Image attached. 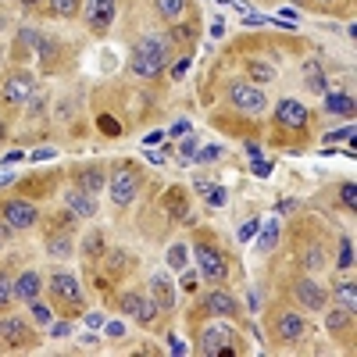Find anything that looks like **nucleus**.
Instances as JSON below:
<instances>
[{"instance_id": "f257e3e1", "label": "nucleus", "mask_w": 357, "mask_h": 357, "mask_svg": "<svg viewBox=\"0 0 357 357\" xmlns=\"http://www.w3.org/2000/svg\"><path fill=\"white\" fill-rule=\"evenodd\" d=\"M168 61H172V36H158V33L136 40L129 54V68L139 79H158L168 68Z\"/></svg>"}, {"instance_id": "f03ea898", "label": "nucleus", "mask_w": 357, "mask_h": 357, "mask_svg": "<svg viewBox=\"0 0 357 357\" xmlns=\"http://www.w3.org/2000/svg\"><path fill=\"white\" fill-rule=\"evenodd\" d=\"M193 254H197V268H200V275H204L207 282H211V286H222V282L229 279V261H225V254H222L218 247H211L207 240H197Z\"/></svg>"}, {"instance_id": "7ed1b4c3", "label": "nucleus", "mask_w": 357, "mask_h": 357, "mask_svg": "<svg viewBox=\"0 0 357 357\" xmlns=\"http://www.w3.org/2000/svg\"><path fill=\"white\" fill-rule=\"evenodd\" d=\"M139 186H143V172L136 165H118L114 175H111V200H114V207H129L136 200Z\"/></svg>"}, {"instance_id": "20e7f679", "label": "nucleus", "mask_w": 357, "mask_h": 357, "mask_svg": "<svg viewBox=\"0 0 357 357\" xmlns=\"http://www.w3.org/2000/svg\"><path fill=\"white\" fill-rule=\"evenodd\" d=\"M36 93V79L29 75L25 68H15V72H8L4 79H0V100H4L8 107H22V104H29V97Z\"/></svg>"}, {"instance_id": "39448f33", "label": "nucleus", "mask_w": 357, "mask_h": 357, "mask_svg": "<svg viewBox=\"0 0 357 357\" xmlns=\"http://www.w3.org/2000/svg\"><path fill=\"white\" fill-rule=\"evenodd\" d=\"M0 347H4V350H29V347H36L33 325H29L25 318H18V314H4V318H0Z\"/></svg>"}, {"instance_id": "423d86ee", "label": "nucleus", "mask_w": 357, "mask_h": 357, "mask_svg": "<svg viewBox=\"0 0 357 357\" xmlns=\"http://www.w3.org/2000/svg\"><path fill=\"white\" fill-rule=\"evenodd\" d=\"M229 104L236 111H243V114H261L264 111V89L257 82H247V79H236L229 82Z\"/></svg>"}, {"instance_id": "0eeeda50", "label": "nucleus", "mask_w": 357, "mask_h": 357, "mask_svg": "<svg viewBox=\"0 0 357 357\" xmlns=\"http://www.w3.org/2000/svg\"><path fill=\"white\" fill-rule=\"evenodd\" d=\"M236 343H240V336H236V329H229V325H211V329L200 333V354H207V357L232 354Z\"/></svg>"}, {"instance_id": "6e6552de", "label": "nucleus", "mask_w": 357, "mask_h": 357, "mask_svg": "<svg viewBox=\"0 0 357 357\" xmlns=\"http://www.w3.org/2000/svg\"><path fill=\"white\" fill-rule=\"evenodd\" d=\"M118 311L129 314L139 325H154V318H158V304L151 301V296H143V293H122L118 296Z\"/></svg>"}, {"instance_id": "1a4fd4ad", "label": "nucleus", "mask_w": 357, "mask_h": 357, "mask_svg": "<svg viewBox=\"0 0 357 357\" xmlns=\"http://www.w3.org/2000/svg\"><path fill=\"white\" fill-rule=\"evenodd\" d=\"M114 15H118V0H86V25L93 36L107 33L114 25Z\"/></svg>"}, {"instance_id": "9d476101", "label": "nucleus", "mask_w": 357, "mask_h": 357, "mask_svg": "<svg viewBox=\"0 0 357 357\" xmlns=\"http://www.w3.org/2000/svg\"><path fill=\"white\" fill-rule=\"evenodd\" d=\"M50 293L57 304H68V307H79L82 304V286L72 272H54L50 275Z\"/></svg>"}, {"instance_id": "9b49d317", "label": "nucleus", "mask_w": 357, "mask_h": 357, "mask_svg": "<svg viewBox=\"0 0 357 357\" xmlns=\"http://www.w3.org/2000/svg\"><path fill=\"white\" fill-rule=\"evenodd\" d=\"M0 215H4V222H8L11 232H18V229H29V225L36 222V207L29 204V200H22V197H15V200H8L4 207H0Z\"/></svg>"}, {"instance_id": "f8f14e48", "label": "nucleus", "mask_w": 357, "mask_h": 357, "mask_svg": "<svg viewBox=\"0 0 357 357\" xmlns=\"http://www.w3.org/2000/svg\"><path fill=\"white\" fill-rule=\"evenodd\" d=\"M200 307H204L207 318H232L236 311H240V307H236V296H232L229 289H211V293L200 301Z\"/></svg>"}, {"instance_id": "ddd939ff", "label": "nucleus", "mask_w": 357, "mask_h": 357, "mask_svg": "<svg viewBox=\"0 0 357 357\" xmlns=\"http://www.w3.org/2000/svg\"><path fill=\"white\" fill-rule=\"evenodd\" d=\"M307 333V325L301 314H293V311H279L275 314V340L279 343H301Z\"/></svg>"}, {"instance_id": "4468645a", "label": "nucleus", "mask_w": 357, "mask_h": 357, "mask_svg": "<svg viewBox=\"0 0 357 357\" xmlns=\"http://www.w3.org/2000/svg\"><path fill=\"white\" fill-rule=\"evenodd\" d=\"M275 122L301 132V129H307V122H311V111H307L301 100H282V104L275 107Z\"/></svg>"}, {"instance_id": "2eb2a0df", "label": "nucleus", "mask_w": 357, "mask_h": 357, "mask_svg": "<svg viewBox=\"0 0 357 357\" xmlns=\"http://www.w3.org/2000/svg\"><path fill=\"white\" fill-rule=\"evenodd\" d=\"M293 293H296V301H301L307 311H321L325 301H329V289H325L321 282H314V279H301L293 286Z\"/></svg>"}, {"instance_id": "dca6fc26", "label": "nucleus", "mask_w": 357, "mask_h": 357, "mask_svg": "<svg viewBox=\"0 0 357 357\" xmlns=\"http://www.w3.org/2000/svg\"><path fill=\"white\" fill-rule=\"evenodd\" d=\"M151 301L158 304V311H172L175 307V289L168 275H154L151 279Z\"/></svg>"}, {"instance_id": "f3484780", "label": "nucleus", "mask_w": 357, "mask_h": 357, "mask_svg": "<svg viewBox=\"0 0 357 357\" xmlns=\"http://www.w3.org/2000/svg\"><path fill=\"white\" fill-rule=\"evenodd\" d=\"M75 190H82V193H100L104 190V172L97 168V165H86V168H79L75 172Z\"/></svg>"}, {"instance_id": "a211bd4d", "label": "nucleus", "mask_w": 357, "mask_h": 357, "mask_svg": "<svg viewBox=\"0 0 357 357\" xmlns=\"http://www.w3.org/2000/svg\"><path fill=\"white\" fill-rule=\"evenodd\" d=\"M15 296H18V301H25V304H33L36 296H40V275L33 272V268L18 275V282H15Z\"/></svg>"}, {"instance_id": "6ab92c4d", "label": "nucleus", "mask_w": 357, "mask_h": 357, "mask_svg": "<svg viewBox=\"0 0 357 357\" xmlns=\"http://www.w3.org/2000/svg\"><path fill=\"white\" fill-rule=\"evenodd\" d=\"M68 207H72L79 218H93V215H97L93 193H82V190H72V193H68Z\"/></svg>"}, {"instance_id": "aec40b11", "label": "nucleus", "mask_w": 357, "mask_h": 357, "mask_svg": "<svg viewBox=\"0 0 357 357\" xmlns=\"http://www.w3.org/2000/svg\"><path fill=\"white\" fill-rule=\"evenodd\" d=\"M257 232H261V236H257V254H272V250L279 247V222H275V218L264 222Z\"/></svg>"}, {"instance_id": "412c9836", "label": "nucleus", "mask_w": 357, "mask_h": 357, "mask_svg": "<svg viewBox=\"0 0 357 357\" xmlns=\"http://www.w3.org/2000/svg\"><path fill=\"white\" fill-rule=\"evenodd\" d=\"M165 211H168L172 218H186V190H183V186H172V190L165 193Z\"/></svg>"}, {"instance_id": "4be33fe9", "label": "nucleus", "mask_w": 357, "mask_h": 357, "mask_svg": "<svg viewBox=\"0 0 357 357\" xmlns=\"http://www.w3.org/2000/svg\"><path fill=\"white\" fill-rule=\"evenodd\" d=\"M36 47H40V33H36V29H22V33H18V43H15L18 61H22V57H29Z\"/></svg>"}, {"instance_id": "5701e85b", "label": "nucleus", "mask_w": 357, "mask_h": 357, "mask_svg": "<svg viewBox=\"0 0 357 357\" xmlns=\"http://www.w3.org/2000/svg\"><path fill=\"white\" fill-rule=\"evenodd\" d=\"M333 296H336V304L343 307V311H357V293H354V282H340V286H333Z\"/></svg>"}, {"instance_id": "b1692460", "label": "nucleus", "mask_w": 357, "mask_h": 357, "mask_svg": "<svg viewBox=\"0 0 357 357\" xmlns=\"http://www.w3.org/2000/svg\"><path fill=\"white\" fill-rule=\"evenodd\" d=\"M186 4H190V0H154V11H158L165 22H175L178 15L186 11Z\"/></svg>"}, {"instance_id": "393cba45", "label": "nucleus", "mask_w": 357, "mask_h": 357, "mask_svg": "<svg viewBox=\"0 0 357 357\" xmlns=\"http://www.w3.org/2000/svg\"><path fill=\"white\" fill-rule=\"evenodd\" d=\"M82 11V0H50V15L54 18H75Z\"/></svg>"}, {"instance_id": "a878e982", "label": "nucleus", "mask_w": 357, "mask_h": 357, "mask_svg": "<svg viewBox=\"0 0 357 357\" xmlns=\"http://www.w3.org/2000/svg\"><path fill=\"white\" fill-rule=\"evenodd\" d=\"M57 47L50 36H40V47H36V57H43V72H54V57H57Z\"/></svg>"}, {"instance_id": "bb28decb", "label": "nucleus", "mask_w": 357, "mask_h": 357, "mask_svg": "<svg viewBox=\"0 0 357 357\" xmlns=\"http://www.w3.org/2000/svg\"><path fill=\"white\" fill-rule=\"evenodd\" d=\"M247 72H250V79H254L257 86H261V82H272V79H275V68L268 65V61H250V65H247Z\"/></svg>"}, {"instance_id": "cd10ccee", "label": "nucleus", "mask_w": 357, "mask_h": 357, "mask_svg": "<svg viewBox=\"0 0 357 357\" xmlns=\"http://www.w3.org/2000/svg\"><path fill=\"white\" fill-rule=\"evenodd\" d=\"M304 75H307V89H314V93H325V75H321V65H318V61H307Z\"/></svg>"}, {"instance_id": "c85d7f7f", "label": "nucleus", "mask_w": 357, "mask_h": 357, "mask_svg": "<svg viewBox=\"0 0 357 357\" xmlns=\"http://www.w3.org/2000/svg\"><path fill=\"white\" fill-rule=\"evenodd\" d=\"M47 250H50V257H68V254H72V240H68L65 232H61V236H50Z\"/></svg>"}, {"instance_id": "c756f323", "label": "nucleus", "mask_w": 357, "mask_h": 357, "mask_svg": "<svg viewBox=\"0 0 357 357\" xmlns=\"http://www.w3.org/2000/svg\"><path fill=\"white\" fill-rule=\"evenodd\" d=\"M186 243H172L168 247V268H172V272H183V268H186Z\"/></svg>"}, {"instance_id": "7c9ffc66", "label": "nucleus", "mask_w": 357, "mask_h": 357, "mask_svg": "<svg viewBox=\"0 0 357 357\" xmlns=\"http://www.w3.org/2000/svg\"><path fill=\"white\" fill-rule=\"evenodd\" d=\"M350 318H354L350 311L336 307V311L329 314V333H333V336H343V329H347V325H350Z\"/></svg>"}, {"instance_id": "2f4dec72", "label": "nucleus", "mask_w": 357, "mask_h": 357, "mask_svg": "<svg viewBox=\"0 0 357 357\" xmlns=\"http://www.w3.org/2000/svg\"><path fill=\"white\" fill-rule=\"evenodd\" d=\"M329 111L350 118V114H354V97H347V93H333V97H329Z\"/></svg>"}, {"instance_id": "473e14b6", "label": "nucleus", "mask_w": 357, "mask_h": 357, "mask_svg": "<svg viewBox=\"0 0 357 357\" xmlns=\"http://www.w3.org/2000/svg\"><path fill=\"white\" fill-rule=\"evenodd\" d=\"M82 250H86V257H89V261H97V257L104 254V236H100V232H89V240H86V247H82Z\"/></svg>"}, {"instance_id": "72a5a7b5", "label": "nucleus", "mask_w": 357, "mask_h": 357, "mask_svg": "<svg viewBox=\"0 0 357 357\" xmlns=\"http://www.w3.org/2000/svg\"><path fill=\"white\" fill-rule=\"evenodd\" d=\"M321 264H325V254H321V247H307V250H304V268H307V272H318Z\"/></svg>"}, {"instance_id": "f704fd0d", "label": "nucleus", "mask_w": 357, "mask_h": 357, "mask_svg": "<svg viewBox=\"0 0 357 357\" xmlns=\"http://www.w3.org/2000/svg\"><path fill=\"white\" fill-rule=\"evenodd\" d=\"M336 264L343 268V272H347V268L354 264V243L347 240V236H343V240H340V257H336Z\"/></svg>"}, {"instance_id": "c9c22d12", "label": "nucleus", "mask_w": 357, "mask_h": 357, "mask_svg": "<svg viewBox=\"0 0 357 357\" xmlns=\"http://www.w3.org/2000/svg\"><path fill=\"white\" fill-rule=\"evenodd\" d=\"M11 296H15V286L8 282V275H0V311L11 307Z\"/></svg>"}, {"instance_id": "e433bc0d", "label": "nucleus", "mask_w": 357, "mask_h": 357, "mask_svg": "<svg viewBox=\"0 0 357 357\" xmlns=\"http://www.w3.org/2000/svg\"><path fill=\"white\" fill-rule=\"evenodd\" d=\"M340 200L350 207V211H354V207H357V186L354 183H343V190H340Z\"/></svg>"}, {"instance_id": "4c0bfd02", "label": "nucleus", "mask_w": 357, "mask_h": 357, "mask_svg": "<svg viewBox=\"0 0 357 357\" xmlns=\"http://www.w3.org/2000/svg\"><path fill=\"white\" fill-rule=\"evenodd\" d=\"M204 197H207V204H211V207H222V204H225V190H222V186H211Z\"/></svg>"}, {"instance_id": "58836bf2", "label": "nucleus", "mask_w": 357, "mask_h": 357, "mask_svg": "<svg viewBox=\"0 0 357 357\" xmlns=\"http://www.w3.org/2000/svg\"><path fill=\"white\" fill-rule=\"evenodd\" d=\"M33 321H36V325H47V321H50V307H43V304L33 301Z\"/></svg>"}, {"instance_id": "ea45409f", "label": "nucleus", "mask_w": 357, "mask_h": 357, "mask_svg": "<svg viewBox=\"0 0 357 357\" xmlns=\"http://www.w3.org/2000/svg\"><path fill=\"white\" fill-rule=\"evenodd\" d=\"M257 229H261V222H257V218L243 222V229H240V240H254V236H257Z\"/></svg>"}, {"instance_id": "a19ab883", "label": "nucleus", "mask_w": 357, "mask_h": 357, "mask_svg": "<svg viewBox=\"0 0 357 357\" xmlns=\"http://www.w3.org/2000/svg\"><path fill=\"white\" fill-rule=\"evenodd\" d=\"M343 139H354V126H347V129H340V132H329V136H325V143H343Z\"/></svg>"}, {"instance_id": "79ce46f5", "label": "nucleus", "mask_w": 357, "mask_h": 357, "mask_svg": "<svg viewBox=\"0 0 357 357\" xmlns=\"http://www.w3.org/2000/svg\"><path fill=\"white\" fill-rule=\"evenodd\" d=\"M178 151H183V161L197 158V139H193V136H186V139H183V146H178Z\"/></svg>"}, {"instance_id": "37998d69", "label": "nucleus", "mask_w": 357, "mask_h": 357, "mask_svg": "<svg viewBox=\"0 0 357 357\" xmlns=\"http://www.w3.org/2000/svg\"><path fill=\"white\" fill-rule=\"evenodd\" d=\"M107 336H111V340L126 336V325H122V321H107Z\"/></svg>"}, {"instance_id": "c03bdc74", "label": "nucleus", "mask_w": 357, "mask_h": 357, "mask_svg": "<svg viewBox=\"0 0 357 357\" xmlns=\"http://www.w3.org/2000/svg\"><path fill=\"white\" fill-rule=\"evenodd\" d=\"M50 333H54V336H68V333H72V325H68V321H54V325H50Z\"/></svg>"}, {"instance_id": "a18cd8bd", "label": "nucleus", "mask_w": 357, "mask_h": 357, "mask_svg": "<svg viewBox=\"0 0 357 357\" xmlns=\"http://www.w3.org/2000/svg\"><path fill=\"white\" fill-rule=\"evenodd\" d=\"M186 68H190V57H183V61H178V65L172 68V75H175V79H183V75H186Z\"/></svg>"}, {"instance_id": "49530a36", "label": "nucleus", "mask_w": 357, "mask_h": 357, "mask_svg": "<svg viewBox=\"0 0 357 357\" xmlns=\"http://www.w3.org/2000/svg\"><path fill=\"white\" fill-rule=\"evenodd\" d=\"M222 151H218V146H211V151H204V154H197V161H215Z\"/></svg>"}, {"instance_id": "de8ad7c7", "label": "nucleus", "mask_w": 357, "mask_h": 357, "mask_svg": "<svg viewBox=\"0 0 357 357\" xmlns=\"http://www.w3.org/2000/svg\"><path fill=\"white\" fill-rule=\"evenodd\" d=\"M268 172H272V165H268V161H257V165H254V175H261V178H264Z\"/></svg>"}, {"instance_id": "09e8293b", "label": "nucleus", "mask_w": 357, "mask_h": 357, "mask_svg": "<svg viewBox=\"0 0 357 357\" xmlns=\"http://www.w3.org/2000/svg\"><path fill=\"white\" fill-rule=\"evenodd\" d=\"M183 289H197V275H193V272L183 275Z\"/></svg>"}, {"instance_id": "8fccbe9b", "label": "nucleus", "mask_w": 357, "mask_h": 357, "mask_svg": "<svg viewBox=\"0 0 357 357\" xmlns=\"http://www.w3.org/2000/svg\"><path fill=\"white\" fill-rule=\"evenodd\" d=\"M222 33H225V22L215 18V22H211V36H222Z\"/></svg>"}, {"instance_id": "3c124183", "label": "nucleus", "mask_w": 357, "mask_h": 357, "mask_svg": "<svg viewBox=\"0 0 357 357\" xmlns=\"http://www.w3.org/2000/svg\"><path fill=\"white\" fill-rule=\"evenodd\" d=\"M146 161H151V165H165V154H158V151H146Z\"/></svg>"}, {"instance_id": "603ef678", "label": "nucleus", "mask_w": 357, "mask_h": 357, "mask_svg": "<svg viewBox=\"0 0 357 357\" xmlns=\"http://www.w3.org/2000/svg\"><path fill=\"white\" fill-rule=\"evenodd\" d=\"M47 158H54V151H36L33 154V161H47Z\"/></svg>"}, {"instance_id": "864d4df0", "label": "nucleus", "mask_w": 357, "mask_h": 357, "mask_svg": "<svg viewBox=\"0 0 357 357\" xmlns=\"http://www.w3.org/2000/svg\"><path fill=\"white\" fill-rule=\"evenodd\" d=\"M8 139V126H4V118H0V143Z\"/></svg>"}, {"instance_id": "5fc2aeb1", "label": "nucleus", "mask_w": 357, "mask_h": 357, "mask_svg": "<svg viewBox=\"0 0 357 357\" xmlns=\"http://www.w3.org/2000/svg\"><path fill=\"white\" fill-rule=\"evenodd\" d=\"M0 29H4V18H0Z\"/></svg>"}]
</instances>
